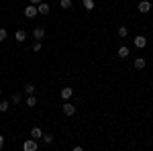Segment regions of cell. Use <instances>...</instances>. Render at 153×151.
<instances>
[{
    "label": "cell",
    "mask_w": 153,
    "mask_h": 151,
    "mask_svg": "<svg viewBox=\"0 0 153 151\" xmlns=\"http://www.w3.org/2000/svg\"><path fill=\"white\" fill-rule=\"evenodd\" d=\"M37 6L35 4H31V6H27V8H25V16H27V19H35L37 16Z\"/></svg>",
    "instance_id": "cell-1"
},
{
    "label": "cell",
    "mask_w": 153,
    "mask_h": 151,
    "mask_svg": "<svg viewBox=\"0 0 153 151\" xmlns=\"http://www.w3.org/2000/svg\"><path fill=\"white\" fill-rule=\"evenodd\" d=\"M61 110H63V115H65V116L76 115V106H74V104H68V102L63 104V108H61Z\"/></svg>",
    "instance_id": "cell-2"
},
{
    "label": "cell",
    "mask_w": 153,
    "mask_h": 151,
    "mask_svg": "<svg viewBox=\"0 0 153 151\" xmlns=\"http://www.w3.org/2000/svg\"><path fill=\"white\" fill-rule=\"evenodd\" d=\"M23 149H25V151H35V149H37V141H35V139H29V141H25Z\"/></svg>",
    "instance_id": "cell-3"
},
{
    "label": "cell",
    "mask_w": 153,
    "mask_h": 151,
    "mask_svg": "<svg viewBox=\"0 0 153 151\" xmlns=\"http://www.w3.org/2000/svg\"><path fill=\"white\" fill-rule=\"evenodd\" d=\"M37 10H39V14H43V16H47V14H49V4H47V2H39V6H37Z\"/></svg>",
    "instance_id": "cell-4"
},
{
    "label": "cell",
    "mask_w": 153,
    "mask_h": 151,
    "mask_svg": "<svg viewBox=\"0 0 153 151\" xmlns=\"http://www.w3.org/2000/svg\"><path fill=\"white\" fill-rule=\"evenodd\" d=\"M135 45L139 47V49H143V47H147V37H143V35L135 37Z\"/></svg>",
    "instance_id": "cell-5"
},
{
    "label": "cell",
    "mask_w": 153,
    "mask_h": 151,
    "mask_svg": "<svg viewBox=\"0 0 153 151\" xmlns=\"http://www.w3.org/2000/svg\"><path fill=\"white\" fill-rule=\"evenodd\" d=\"M149 10H151V2H149V0L139 2V12H149Z\"/></svg>",
    "instance_id": "cell-6"
},
{
    "label": "cell",
    "mask_w": 153,
    "mask_h": 151,
    "mask_svg": "<svg viewBox=\"0 0 153 151\" xmlns=\"http://www.w3.org/2000/svg\"><path fill=\"white\" fill-rule=\"evenodd\" d=\"M43 37H45V29H43V27H37L35 31H33V39L39 41V39H43Z\"/></svg>",
    "instance_id": "cell-7"
},
{
    "label": "cell",
    "mask_w": 153,
    "mask_h": 151,
    "mask_svg": "<svg viewBox=\"0 0 153 151\" xmlns=\"http://www.w3.org/2000/svg\"><path fill=\"white\" fill-rule=\"evenodd\" d=\"M71 94H74V90H71V88H61L59 96H61L63 100H68V98H71Z\"/></svg>",
    "instance_id": "cell-8"
},
{
    "label": "cell",
    "mask_w": 153,
    "mask_h": 151,
    "mask_svg": "<svg viewBox=\"0 0 153 151\" xmlns=\"http://www.w3.org/2000/svg\"><path fill=\"white\" fill-rule=\"evenodd\" d=\"M145 65H147V61H145L143 57L135 59V70H145Z\"/></svg>",
    "instance_id": "cell-9"
},
{
    "label": "cell",
    "mask_w": 153,
    "mask_h": 151,
    "mask_svg": "<svg viewBox=\"0 0 153 151\" xmlns=\"http://www.w3.org/2000/svg\"><path fill=\"white\" fill-rule=\"evenodd\" d=\"M31 137H33V139H39V137H43V131H41L39 127H33V131H31Z\"/></svg>",
    "instance_id": "cell-10"
},
{
    "label": "cell",
    "mask_w": 153,
    "mask_h": 151,
    "mask_svg": "<svg viewBox=\"0 0 153 151\" xmlns=\"http://www.w3.org/2000/svg\"><path fill=\"white\" fill-rule=\"evenodd\" d=\"M117 53H118V57H127L131 51H129V47H125V45H123V47H118V51H117Z\"/></svg>",
    "instance_id": "cell-11"
},
{
    "label": "cell",
    "mask_w": 153,
    "mask_h": 151,
    "mask_svg": "<svg viewBox=\"0 0 153 151\" xmlns=\"http://www.w3.org/2000/svg\"><path fill=\"white\" fill-rule=\"evenodd\" d=\"M14 39H16V41H21V43H23L25 39H27V33H25V31H16V35H14Z\"/></svg>",
    "instance_id": "cell-12"
},
{
    "label": "cell",
    "mask_w": 153,
    "mask_h": 151,
    "mask_svg": "<svg viewBox=\"0 0 153 151\" xmlns=\"http://www.w3.org/2000/svg\"><path fill=\"white\" fill-rule=\"evenodd\" d=\"M25 94H35V86H33V84H25Z\"/></svg>",
    "instance_id": "cell-13"
},
{
    "label": "cell",
    "mask_w": 153,
    "mask_h": 151,
    "mask_svg": "<svg viewBox=\"0 0 153 151\" xmlns=\"http://www.w3.org/2000/svg\"><path fill=\"white\" fill-rule=\"evenodd\" d=\"M35 104H37V98L33 96V94H29V98H27V106H31V108H33Z\"/></svg>",
    "instance_id": "cell-14"
},
{
    "label": "cell",
    "mask_w": 153,
    "mask_h": 151,
    "mask_svg": "<svg viewBox=\"0 0 153 151\" xmlns=\"http://www.w3.org/2000/svg\"><path fill=\"white\" fill-rule=\"evenodd\" d=\"M84 8L86 10H92L94 8V0H84Z\"/></svg>",
    "instance_id": "cell-15"
},
{
    "label": "cell",
    "mask_w": 153,
    "mask_h": 151,
    "mask_svg": "<svg viewBox=\"0 0 153 151\" xmlns=\"http://www.w3.org/2000/svg\"><path fill=\"white\" fill-rule=\"evenodd\" d=\"M10 102H12V104H19V102H21V94L14 92V94H12V98H10Z\"/></svg>",
    "instance_id": "cell-16"
},
{
    "label": "cell",
    "mask_w": 153,
    "mask_h": 151,
    "mask_svg": "<svg viewBox=\"0 0 153 151\" xmlns=\"http://www.w3.org/2000/svg\"><path fill=\"white\" fill-rule=\"evenodd\" d=\"M8 106H10V102L2 100V102H0V110H2V112H6V110H8Z\"/></svg>",
    "instance_id": "cell-17"
},
{
    "label": "cell",
    "mask_w": 153,
    "mask_h": 151,
    "mask_svg": "<svg viewBox=\"0 0 153 151\" xmlns=\"http://www.w3.org/2000/svg\"><path fill=\"white\" fill-rule=\"evenodd\" d=\"M59 4H61L63 8H71V0H59Z\"/></svg>",
    "instance_id": "cell-18"
},
{
    "label": "cell",
    "mask_w": 153,
    "mask_h": 151,
    "mask_svg": "<svg viewBox=\"0 0 153 151\" xmlns=\"http://www.w3.org/2000/svg\"><path fill=\"white\" fill-rule=\"evenodd\" d=\"M127 35H129V31H127L125 27H120V29H118V37H127Z\"/></svg>",
    "instance_id": "cell-19"
},
{
    "label": "cell",
    "mask_w": 153,
    "mask_h": 151,
    "mask_svg": "<svg viewBox=\"0 0 153 151\" xmlns=\"http://www.w3.org/2000/svg\"><path fill=\"white\" fill-rule=\"evenodd\" d=\"M33 51H41V41H35L33 43Z\"/></svg>",
    "instance_id": "cell-20"
},
{
    "label": "cell",
    "mask_w": 153,
    "mask_h": 151,
    "mask_svg": "<svg viewBox=\"0 0 153 151\" xmlns=\"http://www.w3.org/2000/svg\"><path fill=\"white\" fill-rule=\"evenodd\" d=\"M43 141H45V143H51V141H53V137L47 133V135H43Z\"/></svg>",
    "instance_id": "cell-21"
},
{
    "label": "cell",
    "mask_w": 153,
    "mask_h": 151,
    "mask_svg": "<svg viewBox=\"0 0 153 151\" xmlns=\"http://www.w3.org/2000/svg\"><path fill=\"white\" fill-rule=\"evenodd\" d=\"M6 39V29H0V41H4Z\"/></svg>",
    "instance_id": "cell-22"
},
{
    "label": "cell",
    "mask_w": 153,
    "mask_h": 151,
    "mask_svg": "<svg viewBox=\"0 0 153 151\" xmlns=\"http://www.w3.org/2000/svg\"><path fill=\"white\" fill-rule=\"evenodd\" d=\"M2 145H4V137L0 135V149H2Z\"/></svg>",
    "instance_id": "cell-23"
},
{
    "label": "cell",
    "mask_w": 153,
    "mask_h": 151,
    "mask_svg": "<svg viewBox=\"0 0 153 151\" xmlns=\"http://www.w3.org/2000/svg\"><path fill=\"white\" fill-rule=\"evenodd\" d=\"M39 2H41V0H31V4H39Z\"/></svg>",
    "instance_id": "cell-24"
},
{
    "label": "cell",
    "mask_w": 153,
    "mask_h": 151,
    "mask_svg": "<svg viewBox=\"0 0 153 151\" xmlns=\"http://www.w3.org/2000/svg\"><path fill=\"white\" fill-rule=\"evenodd\" d=\"M0 90H2V88H0Z\"/></svg>",
    "instance_id": "cell-25"
}]
</instances>
